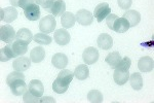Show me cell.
<instances>
[{"label": "cell", "mask_w": 154, "mask_h": 103, "mask_svg": "<svg viewBox=\"0 0 154 103\" xmlns=\"http://www.w3.org/2000/svg\"><path fill=\"white\" fill-rule=\"evenodd\" d=\"M41 6L44 11L53 14L54 17H61L66 11V3L64 0H48Z\"/></svg>", "instance_id": "7a4b0ae2"}, {"label": "cell", "mask_w": 154, "mask_h": 103, "mask_svg": "<svg viewBox=\"0 0 154 103\" xmlns=\"http://www.w3.org/2000/svg\"><path fill=\"white\" fill-rule=\"evenodd\" d=\"M34 1H35V3L38 4V5H42V4L45 3L48 0H34Z\"/></svg>", "instance_id": "d590c367"}, {"label": "cell", "mask_w": 154, "mask_h": 103, "mask_svg": "<svg viewBox=\"0 0 154 103\" xmlns=\"http://www.w3.org/2000/svg\"><path fill=\"white\" fill-rule=\"evenodd\" d=\"M28 90L31 94L34 95V96H37V97L43 96V93H44L43 84L38 79H32L28 86Z\"/></svg>", "instance_id": "5bb4252c"}, {"label": "cell", "mask_w": 154, "mask_h": 103, "mask_svg": "<svg viewBox=\"0 0 154 103\" xmlns=\"http://www.w3.org/2000/svg\"><path fill=\"white\" fill-rule=\"evenodd\" d=\"M26 77H25V75L22 73L21 71H12L8 75H7V77H6V84L8 85V86H11V82H14V80H17V79H25Z\"/></svg>", "instance_id": "4dcf8cb0"}, {"label": "cell", "mask_w": 154, "mask_h": 103, "mask_svg": "<svg viewBox=\"0 0 154 103\" xmlns=\"http://www.w3.org/2000/svg\"><path fill=\"white\" fill-rule=\"evenodd\" d=\"M16 31L11 25H2L0 28V39L6 43H12L16 39Z\"/></svg>", "instance_id": "277c9868"}, {"label": "cell", "mask_w": 154, "mask_h": 103, "mask_svg": "<svg viewBox=\"0 0 154 103\" xmlns=\"http://www.w3.org/2000/svg\"><path fill=\"white\" fill-rule=\"evenodd\" d=\"M99 56H100V55H99L98 50L95 49L94 47H86L83 51L82 59H83V61L85 62L86 65H93L99 60Z\"/></svg>", "instance_id": "5b68a950"}, {"label": "cell", "mask_w": 154, "mask_h": 103, "mask_svg": "<svg viewBox=\"0 0 154 103\" xmlns=\"http://www.w3.org/2000/svg\"><path fill=\"white\" fill-rule=\"evenodd\" d=\"M110 11H111V8L108 3H106V2L100 3L96 6L95 11H94V17L96 18L99 23H101L104 19H106V18L110 14Z\"/></svg>", "instance_id": "8992f818"}, {"label": "cell", "mask_w": 154, "mask_h": 103, "mask_svg": "<svg viewBox=\"0 0 154 103\" xmlns=\"http://www.w3.org/2000/svg\"><path fill=\"white\" fill-rule=\"evenodd\" d=\"M138 68L141 72H150L154 68L153 59L149 56L142 57L138 62Z\"/></svg>", "instance_id": "2e32d148"}, {"label": "cell", "mask_w": 154, "mask_h": 103, "mask_svg": "<svg viewBox=\"0 0 154 103\" xmlns=\"http://www.w3.org/2000/svg\"><path fill=\"white\" fill-rule=\"evenodd\" d=\"M130 24L128 22L126 21L125 18H116L115 21H114V24H113V31L117 32V33H125V32L128 31L130 29Z\"/></svg>", "instance_id": "ffe728a7"}, {"label": "cell", "mask_w": 154, "mask_h": 103, "mask_svg": "<svg viewBox=\"0 0 154 103\" xmlns=\"http://www.w3.org/2000/svg\"><path fill=\"white\" fill-rule=\"evenodd\" d=\"M56 26L57 22L53 14L43 17L40 20V23H39V29H40L42 33H51L56 29Z\"/></svg>", "instance_id": "3957f363"}, {"label": "cell", "mask_w": 154, "mask_h": 103, "mask_svg": "<svg viewBox=\"0 0 154 103\" xmlns=\"http://www.w3.org/2000/svg\"><path fill=\"white\" fill-rule=\"evenodd\" d=\"M23 101L25 103H39V102H53L54 103L56 100L51 97H37L27 90L23 95Z\"/></svg>", "instance_id": "8fae6325"}, {"label": "cell", "mask_w": 154, "mask_h": 103, "mask_svg": "<svg viewBox=\"0 0 154 103\" xmlns=\"http://www.w3.org/2000/svg\"><path fill=\"white\" fill-rule=\"evenodd\" d=\"M118 6L122 9H128L133 4V0H117Z\"/></svg>", "instance_id": "1f68e13d"}, {"label": "cell", "mask_w": 154, "mask_h": 103, "mask_svg": "<svg viewBox=\"0 0 154 103\" xmlns=\"http://www.w3.org/2000/svg\"><path fill=\"white\" fill-rule=\"evenodd\" d=\"M130 69L125 68H115L113 74L114 82L118 85V86H123L125 84L128 82V79H130Z\"/></svg>", "instance_id": "ba28073f"}, {"label": "cell", "mask_w": 154, "mask_h": 103, "mask_svg": "<svg viewBox=\"0 0 154 103\" xmlns=\"http://www.w3.org/2000/svg\"><path fill=\"white\" fill-rule=\"evenodd\" d=\"M18 18V11L14 7H4L1 9V21L11 23Z\"/></svg>", "instance_id": "e0dca14e"}, {"label": "cell", "mask_w": 154, "mask_h": 103, "mask_svg": "<svg viewBox=\"0 0 154 103\" xmlns=\"http://www.w3.org/2000/svg\"><path fill=\"white\" fill-rule=\"evenodd\" d=\"M120 60H121L120 54H119L118 52H112L106 57L105 61H106V63L110 66V68L115 69L118 63L120 62Z\"/></svg>", "instance_id": "4316f807"}, {"label": "cell", "mask_w": 154, "mask_h": 103, "mask_svg": "<svg viewBox=\"0 0 154 103\" xmlns=\"http://www.w3.org/2000/svg\"><path fill=\"white\" fill-rule=\"evenodd\" d=\"M34 0H20V3H19V7H21V8H27L28 6H30L31 4L34 3Z\"/></svg>", "instance_id": "836d02e7"}, {"label": "cell", "mask_w": 154, "mask_h": 103, "mask_svg": "<svg viewBox=\"0 0 154 103\" xmlns=\"http://www.w3.org/2000/svg\"><path fill=\"white\" fill-rule=\"evenodd\" d=\"M73 76L74 72H72L68 69H63L53 82V90L58 94L65 93L68 90L69 85L73 79Z\"/></svg>", "instance_id": "6da1fadb"}, {"label": "cell", "mask_w": 154, "mask_h": 103, "mask_svg": "<svg viewBox=\"0 0 154 103\" xmlns=\"http://www.w3.org/2000/svg\"><path fill=\"white\" fill-rule=\"evenodd\" d=\"M123 18L128 22L130 27H135L137 26L141 21V14L139 11H133V9H128L126 11V12L123 14Z\"/></svg>", "instance_id": "d6986e66"}, {"label": "cell", "mask_w": 154, "mask_h": 103, "mask_svg": "<svg viewBox=\"0 0 154 103\" xmlns=\"http://www.w3.org/2000/svg\"><path fill=\"white\" fill-rule=\"evenodd\" d=\"M31 59L27 57H20L14 60L12 62V67L16 71H26L31 66Z\"/></svg>", "instance_id": "9c48e42d"}, {"label": "cell", "mask_w": 154, "mask_h": 103, "mask_svg": "<svg viewBox=\"0 0 154 103\" xmlns=\"http://www.w3.org/2000/svg\"><path fill=\"white\" fill-rule=\"evenodd\" d=\"M16 54L12 51L11 43H7L6 47L0 49V61L1 62H6L8 60H11V58H16Z\"/></svg>", "instance_id": "d4e9b609"}, {"label": "cell", "mask_w": 154, "mask_h": 103, "mask_svg": "<svg viewBox=\"0 0 154 103\" xmlns=\"http://www.w3.org/2000/svg\"><path fill=\"white\" fill-rule=\"evenodd\" d=\"M131 82V86L134 90L136 91H140L141 89L144 86V80H143V76L141 73L139 72H135L133 74H130V79H128Z\"/></svg>", "instance_id": "7402d4cb"}, {"label": "cell", "mask_w": 154, "mask_h": 103, "mask_svg": "<svg viewBox=\"0 0 154 103\" xmlns=\"http://www.w3.org/2000/svg\"><path fill=\"white\" fill-rule=\"evenodd\" d=\"M76 21L82 26H88L91 25L94 21V14L86 9H79L76 14Z\"/></svg>", "instance_id": "52a82bcc"}, {"label": "cell", "mask_w": 154, "mask_h": 103, "mask_svg": "<svg viewBox=\"0 0 154 103\" xmlns=\"http://www.w3.org/2000/svg\"><path fill=\"white\" fill-rule=\"evenodd\" d=\"M51 63L58 69H64L68 65V57L63 53H57L51 58Z\"/></svg>", "instance_id": "9a60e30c"}, {"label": "cell", "mask_w": 154, "mask_h": 103, "mask_svg": "<svg viewBox=\"0 0 154 103\" xmlns=\"http://www.w3.org/2000/svg\"><path fill=\"white\" fill-rule=\"evenodd\" d=\"M11 47L12 51L16 54V56H22V55H25L27 53V47H28V44L24 43V42H21L19 40L14 39V41L11 43Z\"/></svg>", "instance_id": "83f0119b"}, {"label": "cell", "mask_w": 154, "mask_h": 103, "mask_svg": "<svg viewBox=\"0 0 154 103\" xmlns=\"http://www.w3.org/2000/svg\"><path fill=\"white\" fill-rule=\"evenodd\" d=\"M45 58V51L42 47H36L30 53V59L34 63H40Z\"/></svg>", "instance_id": "603a6c76"}, {"label": "cell", "mask_w": 154, "mask_h": 103, "mask_svg": "<svg viewBox=\"0 0 154 103\" xmlns=\"http://www.w3.org/2000/svg\"><path fill=\"white\" fill-rule=\"evenodd\" d=\"M97 43L98 47L102 50H110L113 46V39L112 37L107 33H102L101 35H99L98 40H97Z\"/></svg>", "instance_id": "ac0fdd59"}, {"label": "cell", "mask_w": 154, "mask_h": 103, "mask_svg": "<svg viewBox=\"0 0 154 103\" xmlns=\"http://www.w3.org/2000/svg\"><path fill=\"white\" fill-rule=\"evenodd\" d=\"M24 14L29 21H37L40 18V7L34 2L33 4L24 9Z\"/></svg>", "instance_id": "7c38bea8"}, {"label": "cell", "mask_w": 154, "mask_h": 103, "mask_svg": "<svg viewBox=\"0 0 154 103\" xmlns=\"http://www.w3.org/2000/svg\"><path fill=\"white\" fill-rule=\"evenodd\" d=\"M9 87H11V91L14 96L24 95V93L28 90V87H27L26 82H25V79L14 80V82H11Z\"/></svg>", "instance_id": "4fadbf2b"}, {"label": "cell", "mask_w": 154, "mask_h": 103, "mask_svg": "<svg viewBox=\"0 0 154 103\" xmlns=\"http://www.w3.org/2000/svg\"><path fill=\"white\" fill-rule=\"evenodd\" d=\"M88 99L91 103H101L103 102V95L98 90H91L88 94Z\"/></svg>", "instance_id": "f546056e"}, {"label": "cell", "mask_w": 154, "mask_h": 103, "mask_svg": "<svg viewBox=\"0 0 154 103\" xmlns=\"http://www.w3.org/2000/svg\"><path fill=\"white\" fill-rule=\"evenodd\" d=\"M54 39L59 46H66L70 42L71 36L66 29H59L54 33Z\"/></svg>", "instance_id": "30bf717a"}, {"label": "cell", "mask_w": 154, "mask_h": 103, "mask_svg": "<svg viewBox=\"0 0 154 103\" xmlns=\"http://www.w3.org/2000/svg\"><path fill=\"white\" fill-rule=\"evenodd\" d=\"M33 40L39 44L48 46V44H51V42L53 39H51V37L49 36V35L45 34V33H37L33 36Z\"/></svg>", "instance_id": "f1b7e54d"}, {"label": "cell", "mask_w": 154, "mask_h": 103, "mask_svg": "<svg viewBox=\"0 0 154 103\" xmlns=\"http://www.w3.org/2000/svg\"><path fill=\"white\" fill-rule=\"evenodd\" d=\"M117 18V16L114 14H110L108 17L106 18V22H107V26H108V28L110 30L113 29V24H114V21H115V19Z\"/></svg>", "instance_id": "d6a6232c"}, {"label": "cell", "mask_w": 154, "mask_h": 103, "mask_svg": "<svg viewBox=\"0 0 154 103\" xmlns=\"http://www.w3.org/2000/svg\"><path fill=\"white\" fill-rule=\"evenodd\" d=\"M76 22V17L70 11H65L61 16V24L65 29L72 28Z\"/></svg>", "instance_id": "cb8c5ba5"}, {"label": "cell", "mask_w": 154, "mask_h": 103, "mask_svg": "<svg viewBox=\"0 0 154 103\" xmlns=\"http://www.w3.org/2000/svg\"><path fill=\"white\" fill-rule=\"evenodd\" d=\"M89 75V70L88 67L86 66V64H80L75 68L74 71V76L79 80H84L88 77Z\"/></svg>", "instance_id": "484cf974"}, {"label": "cell", "mask_w": 154, "mask_h": 103, "mask_svg": "<svg viewBox=\"0 0 154 103\" xmlns=\"http://www.w3.org/2000/svg\"><path fill=\"white\" fill-rule=\"evenodd\" d=\"M9 2L11 3V5L14 7H19L20 0H9Z\"/></svg>", "instance_id": "e575fe53"}, {"label": "cell", "mask_w": 154, "mask_h": 103, "mask_svg": "<svg viewBox=\"0 0 154 103\" xmlns=\"http://www.w3.org/2000/svg\"><path fill=\"white\" fill-rule=\"evenodd\" d=\"M16 39L29 46L31 40L33 39V34H32V32L30 31L28 28H21L18 32H17Z\"/></svg>", "instance_id": "44dd1931"}]
</instances>
